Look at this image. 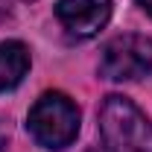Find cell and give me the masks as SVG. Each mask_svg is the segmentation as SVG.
I'll list each match as a JSON object with an SVG mask.
<instances>
[{"mask_svg": "<svg viewBox=\"0 0 152 152\" xmlns=\"http://www.w3.org/2000/svg\"><path fill=\"white\" fill-rule=\"evenodd\" d=\"M137 3H140L143 12H149V15H152V0H137Z\"/></svg>", "mask_w": 152, "mask_h": 152, "instance_id": "8992f818", "label": "cell"}, {"mask_svg": "<svg viewBox=\"0 0 152 152\" xmlns=\"http://www.w3.org/2000/svg\"><path fill=\"white\" fill-rule=\"evenodd\" d=\"M29 134L44 149H64L79 134V108L73 99H67L58 91L41 94L29 111Z\"/></svg>", "mask_w": 152, "mask_h": 152, "instance_id": "7a4b0ae2", "label": "cell"}, {"mask_svg": "<svg viewBox=\"0 0 152 152\" xmlns=\"http://www.w3.org/2000/svg\"><path fill=\"white\" fill-rule=\"evenodd\" d=\"M99 132L105 152H152L149 117L126 96H105L99 108Z\"/></svg>", "mask_w": 152, "mask_h": 152, "instance_id": "6da1fadb", "label": "cell"}, {"mask_svg": "<svg viewBox=\"0 0 152 152\" xmlns=\"http://www.w3.org/2000/svg\"><path fill=\"white\" fill-rule=\"evenodd\" d=\"M6 146H9V140H6V134L0 132V152H6Z\"/></svg>", "mask_w": 152, "mask_h": 152, "instance_id": "52a82bcc", "label": "cell"}, {"mask_svg": "<svg viewBox=\"0 0 152 152\" xmlns=\"http://www.w3.org/2000/svg\"><path fill=\"white\" fill-rule=\"evenodd\" d=\"M91 152H96V149H91Z\"/></svg>", "mask_w": 152, "mask_h": 152, "instance_id": "9c48e42d", "label": "cell"}, {"mask_svg": "<svg viewBox=\"0 0 152 152\" xmlns=\"http://www.w3.org/2000/svg\"><path fill=\"white\" fill-rule=\"evenodd\" d=\"M56 18L70 38L96 35L111 18V0H58Z\"/></svg>", "mask_w": 152, "mask_h": 152, "instance_id": "277c9868", "label": "cell"}, {"mask_svg": "<svg viewBox=\"0 0 152 152\" xmlns=\"http://www.w3.org/2000/svg\"><path fill=\"white\" fill-rule=\"evenodd\" d=\"M99 73L114 82H129L152 73V38L146 35H120L102 47Z\"/></svg>", "mask_w": 152, "mask_h": 152, "instance_id": "3957f363", "label": "cell"}, {"mask_svg": "<svg viewBox=\"0 0 152 152\" xmlns=\"http://www.w3.org/2000/svg\"><path fill=\"white\" fill-rule=\"evenodd\" d=\"M26 70H29V50L20 41H3L0 44V94L18 88Z\"/></svg>", "mask_w": 152, "mask_h": 152, "instance_id": "5b68a950", "label": "cell"}, {"mask_svg": "<svg viewBox=\"0 0 152 152\" xmlns=\"http://www.w3.org/2000/svg\"><path fill=\"white\" fill-rule=\"evenodd\" d=\"M23 3H32V0H23Z\"/></svg>", "mask_w": 152, "mask_h": 152, "instance_id": "ba28073f", "label": "cell"}]
</instances>
